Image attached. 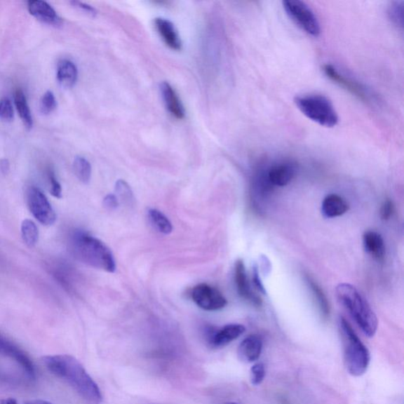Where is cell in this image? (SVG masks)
Masks as SVG:
<instances>
[{
    "label": "cell",
    "mask_w": 404,
    "mask_h": 404,
    "mask_svg": "<svg viewBox=\"0 0 404 404\" xmlns=\"http://www.w3.org/2000/svg\"><path fill=\"white\" fill-rule=\"evenodd\" d=\"M389 17L391 22L397 27L403 28V2L396 1L391 4L389 8Z\"/></svg>",
    "instance_id": "obj_26"
},
{
    "label": "cell",
    "mask_w": 404,
    "mask_h": 404,
    "mask_svg": "<svg viewBox=\"0 0 404 404\" xmlns=\"http://www.w3.org/2000/svg\"><path fill=\"white\" fill-rule=\"evenodd\" d=\"M363 245L366 252L377 261H383L385 245L382 236L375 231H368L363 235Z\"/></svg>",
    "instance_id": "obj_19"
},
{
    "label": "cell",
    "mask_w": 404,
    "mask_h": 404,
    "mask_svg": "<svg viewBox=\"0 0 404 404\" xmlns=\"http://www.w3.org/2000/svg\"><path fill=\"white\" fill-rule=\"evenodd\" d=\"M245 331V328L240 324H229L218 330L208 332L207 335L208 344L212 349H222L232 341L238 339Z\"/></svg>",
    "instance_id": "obj_11"
},
{
    "label": "cell",
    "mask_w": 404,
    "mask_h": 404,
    "mask_svg": "<svg viewBox=\"0 0 404 404\" xmlns=\"http://www.w3.org/2000/svg\"><path fill=\"white\" fill-rule=\"evenodd\" d=\"M235 281L238 293L243 299L257 307L262 305V300L260 297L252 292L245 264L242 260H238L236 263Z\"/></svg>",
    "instance_id": "obj_14"
},
{
    "label": "cell",
    "mask_w": 404,
    "mask_h": 404,
    "mask_svg": "<svg viewBox=\"0 0 404 404\" xmlns=\"http://www.w3.org/2000/svg\"><path fill=\"white\" fill-rule=\"evenodd\" d=\"M265 376L264 365L258 363L252 366L250 369V382L252 384L259 385L262 384Z\"/></svg>",
    "instance_id": "obj_30"
},
{
    "label": "cell",
    "mask_w": 404,
    "mask_h": 404,
    "mask_svg": "<svg viewBox=\"0 0 404 404\" xmlns=\"http://www.w3.org/2000/svg\"><path fill=\"white\" fill-rule=\"evenodd\" d=\"M72 4L76 6V8H79L81 11H83L87 13V14L90 15H96L97 11L96 9L93 8L92 6L88 5L85 3H81L79 1H73Z\"/></svg>",
    "instance_id": "obj_34"
},
{
    "label": "cell",
    "mask_w": 404,
    "mask_h": 404,
    "mask_svg": "<svg viewBox=\"0 0 404 404\" xmlns=\"http://www.w3.org/2000/svg\"><path fill=\"white\" fill-rule=\"evenodd\" d=\"M225 404H238V403L231 402V403H227Z\"/></svg>",
    "instance_id": "obj_39"
},
{
    "label": "cell",
    "mask_w": 404,
    "mask_h": 404,
    "mask_svg": "<svg viewBox=\"0 0 404 404\" xmlns=\"http://www.w3.org/2000/svg\"><path fill=\"white\" fill-rule=\"evenodd\" d=\"M395 211V206L393 201L390 199H386L383 202L381 207V217L384 220H389Z\"/></svg>",
    "instance_id": "obj_32"
},
{
    "label": "cell",
    "mask_w": 404,
    "mask_h": 404,
    "mask_svg": "<svg viewBox=\"0 0 404 404\" xmlns=\"http://www.w3.org/2000/svg\"><path fill=\"white\" fill-rule=\"evenodd\" d=\"M338 324L346 368L354 377L362 376L369 368L370 351L354 331L349 321L340 317Z\"/></svg>",
    "instance_id": "obj_4"
},
{
    "label": "cell",
    "mask_w": 404,
    "mask_h": 404,
    "mask_svg": "<svg viewBox=\"0 0 404 404\" xmlns=\"http://www.w3.org/2000/svg\"><path fill=\"white\" fill-rule=\"evenodd\" d=\"M73 169L77 178L83 183L90 181L92 168L90 163L85 157L76 156L73 162Z\"/></svg>",
    "instance_id": "obj_25"
},
{
    "label": "cell",
    "mask_w": 404,
    "mask_h": 404,
    "mask_svg": "<svg viewBox=\"0 0 404 404\" xmlns=\"http://www.w3.org/2000/svg\"><path fill=\"white\" fill-rule=\"evenodd\" d=\"M349 210V203L342 197L335 194L326 196L321 205V212L327 218L342 216Z\"/></svg>",
    "instance_id": "obj_18"
},
{
    "label": "cell",
    "mask_w": 404,
    "mask_h": 404,
    "mask_svg": "<svg viewBox=\"0 0 404 404\" xmlns=\"http://www.w3.org/2000/svg\"><path fill=\"white\" fill-rule=\"evenodd\" d=\"M252 283H254V285L259 292L265 293V289L256 267L254 269V271H252Z\"/></svg>",
    "instance_id": "obj_35"
},
{
    "label": "cell",
    "mask_w": 404,
    "mask_h": 404,
    "mask_svg": "<svg viewBox=\"0 0 404 404\" xmlns=\"http://www.w3.org/2000/svg\"><path fill=\"white\" fill-rule=\"evenodd\" d=\"M24 404H53V403L43 400H33L25 402Z\"/></svg>",
    "instance_id": "obj_37"
},
{
    "label": "cell",
    "mask_w": 404,
    "mask_h": 404,
    "mask_svg": "<svg viewBox=\"0 0 404 404\" xmlns=\"http://www.w3.org/2000/svg\"><path fill=\"white\" fill-rule=\"evenodd\" d=\"M263 342L260 337L250 335L245 338L238 347V357L244 363H251L260 358Z\"/></svg>",
    "instance_id": "obj_15"
},
{
    "label": "cell",
    "mask_w": 404,
    "mask_h": 404,
    "mask_svg": "<svg viewBox=\"0 0 404 404\" xmlns=\"http://www.w3.org/2000/svg\"><path fill=\"white\" fill-rule=\"evenodd\" d=\"M14 118V109L11 101L8 97L0 100V119L6 122H10Z\"/></svg>",
    "instance_id": "obj_29"
},
{
    "label": "cell",
    "mask_w": 404,
    "mask_h": 404,
    "mask_svg": "<svg viewBox=\"0 0 404 404\" xmlns=\"http://www.w3.org/2000/svg\"><path fill=\"white\" fill-rule=\"evenodd\" d=\"M270 185L285 187L296 174V166L290 161H282L271 166L267 173Z\"/></svg>",
    "instance_id": "obj_12"
},
{
    "label": "cell",
    "mask_w": 404,
    "mask_h": 404,
    "mask_svg": "<svg viewBox=\"0 0 404 404\" xmlns=\"http://www.w3.org/2000/svg\"><path fill=\"white\" fill-rule=\"evenodd\" d=\"M294 102L298 109L311 121L332 128L339 122L338 114L330 100L318 94L296 97Z\"/></svg>",
    "instance_id": "obj_5"
},
{
    "label": "cell",
    "mask_w": 404,
    "mask_h": 404,
    "mask_svg": "<svg viewBox=\"0 0 404 404\" xmlns=\"http://www.w3.org/2000/svg\"><path fill=\"white\" fill-rule=\"evenodd\" d=\"M192 299L198 307L207 311H219L227 304L225 297L208 284L201 283L192 290Z\"/></svg>",
    "instance_id": "obj_9"
},
{
    "label": "cell",
    "mask_w": 404,
    "mask_h": 404,
    "mask_svg": "<svg viewBox=\"0 0 404 404\" xmlns=\"http://www.w3.org/2000/svg\"><path fill=\"white\" fill-rule=\"evenodd\" d=\"M21 234L25 244L30 248H34L39 239V231L34 221L24 220L21 226Z\"/></svg>",
    "instance_id": "obj_23"
},
{
    "label": "cell",
    "mask_w": 404,
    "mask_h": 404,
    "mask_svg": "<svg viewBox=\"0 0 404 404\" xmlns=\"http://www.w3.org/2000/svg\"><path fill=\"white\" fill-rule=\"evenodd\" d=\"M323 72L330 79L340 87H342L346 91L354 95L358 99L361 100L363 102L370 105L376 103L375 94L371 92L368 86H365L361 82L355 79L350 78L343 73H340L337 67L330 65H326L323 67Z\"/></svg>",
    "instance_id": "obj_7"
},
{
    "label": "cell",
    "mask_w": 404,
    "mask_h": 404,
    "mask_svg": "<svg viewBox=\"0 0 404 404\" xmlns=\"http://www.w3.org/2000/svg\"><path fill=\"white\" fill-rule=\"evenodd\" d=\"M57 107V101L52 91H47L41 99L40 109L43 115H49Z\"/></svg>",
    "instance_id": "obj_27"
},
{
    "label": "cell",
    "mask_w": 404,
    "mask_h": 404,
    "mask_svg": "<svg viewBox=\"0 0 404 404\" xmlns=\"http://www.w3.org/2000/svg\"><path fill=\"white\" fill-rule=\"evenodd\" d=\"M56 76L63 87L72 88L78 79V68L72 61L63 60L59 62Z\"/></svg>",
    "instance_id": "obj_20"
},
{
    "label": "cell",
    "mask_w": 404,
    "mask_h": 404,
    "mask_svg": "<svg viewBox=\"0 0 404 404\" xmlns=\"http://www.w3.org/2000/svg\"><path fill=\"white\" fill-rule=\"evenodd\" d=\"M0 355L14 359L32 378L36 376L35 366L30 358L20 347L0 333Z\"/></svg>",
    "instance_id": "obj_10"
},
{
    "label": "cell",
    "mask_w": 404,
    "mask_h": 404,
    "mask_svg": "<svg viewBox=\"0 0 404 404\" xmlns=\"http://www.w3.org/2000/svg\"><path fill=\"white\" fill-rule=\"evenodd\" d=\"M28 10L31 15L43 23L54 27H60L62 23V19L57 14L53 6L42 0L29 1Z\"/></svg>",
    "instance_id": "obj_13"
},
{
    "label": "cell",
    "mask_w": 404,
    "mask_h": 404,
    "mask_svg": "<svg viewBox=\"0 0 404 404\" xmlns=\"http://www.w3.org/2000/svg\"><path fill=\"white\" fill-rule=\"evenodd\" d=\"M0 404H18V402L16 400L13 399V398H8V399L1 400Z\"/></svg>",
    "instance_id": "obj_38"
},
{
    "label": "cell",
    "mask_w": 404,
    "mask_h": 404,
    "mask_svg": "<svg viewBox=\"0 0 404 404\" xmlns=\"http://www.w3.org/2000/svg\"><path fill=\"white\" fill-rule=\"evenodd\" d=\"M46 177L49 192L52 194L53 197L57 198H62V187L60 182L57 180L55 173L53 169L48 168L46 172Z\"/></svg>",
    "instance_id": "obj_28"
},
{
    "label": "cell",
    "mask_w": 404,
    "mask_h": 404,
    "mask_svg": "<svg viewBox=\"0 0 404 404\" xmlns=\"http://www.w3.org/2000/svg\"><path fill=\"white\" fill-rule=\"evenodd\" d=\"M336 293L340 304L349 313L365 336L375 337L378 326L377 316L358 289L349 283H339Z\"/></svg>",
    "instance_id": "obj_3"
},
{
    "label": "cell",
    "mask_w": 404,
    "mask_h": 404,
    "mask_svg": "<svg viewBox=\"0 0 404 404\" xmlns=\"http://www.w3.org/2000/svg\"><path fill=\"white\" fill-rule=\"evenodd\" d=\"M43 362L54 375L62 379L81 398L91 404H100L103 396L96 382L78 359L68 355L46 356Z\"/></svg>",
    "instance_id": "obj_1"
},
{
    "label": "cell",
    "mask_w": 404,
    "mask_h": 404,
    "mask_svg": "<svg viewBox=\"0 0 404 404\" xmlns=\"http://www.w3.org/2000/svg\"><path fill=\"white\" fill-rule=\"evenodd\" d=\"M305 280L309 288L311 290L314 299L318 302L322 318L327 319L330 317V305L323 289H321L319 284L316 282L311 276L305 274Z\"/></svg>",
    "instance_id": "obj_21"
},
{
    "label": "cell",
    "mask_w": 404,
    "mask_h": 404,
    "mask_svg": "<svg viewBox=\"0 0 404 404\" xmlns=\"http://www.w3.org/2000/svg\"><path fill=\"white\" fill-rule=\"evenodd\" d=\"M154 24L158 33L170 48L176 50L182 49V43L180 36L172 22L166 18H157L155 19Z\"/></svg>",
    "instance_id": "obj_17"
},
{
    "label": "cell",
    "mask_w": 404,
    "mask_h": 404,
    "mask_svg": "<svg viewBox=\"0 0 404 404\" xmlns=\"http://www.w3.org/2000/svg\"><path fill=\"white\" fill-rule=\"evenodd\" d=\"M27 201L30 213L38 222L44 226H50L55 222V210L39 188L29 187L27 191Z\"/></svg>",
    "instance_id": "obj_8"
},
{
    "label": "cell",
    "mask_w": 404,
    "mask_h": 404,
    "mask_svg": "<svg viewBox=\"0 0 404 404\" xmlns=\"http://www.w3.org/2000/svg\"><path fill=\"white\" fill-rule=\"evenodd\" d=\"M282 4L288 17L305 33L314 37L320 36L318 19L307 4L299 0H285Z\"/></svg>",
    "instance_id": "obj_6"
},
{
    "label": "cell",
    "mask_w": 404,
    "mask_h": 404,
    "mask_svg": "<svg viewBox=\"0 0 404 404\" xmlns=\"http://www.w3.org/2000/svg\"><path fill=\"white\" fill-rule=\"evenodd\" d=\"M116 191L119 197L128 203H130V201L134 198L130 187L128 182L123 180H119L116 182Z\"/></svg>",
    "instance_id": "obj_31"
},
{
    "label": "cell",
    "mask_w": 404,
    "mask_h": 404,
    "mask_svg": "<svg viewBox=\"0 0 404 404\" xmlns=\"http://www.w3.org/2000/svg\"><path fill=\"white\" fill-rule=\"evenodd\" d=\"M69 249L81 262L107 273L116 271L115 257L111 250L100 239L87 232L74 231L69 238Z\"/></svg>",
    "instance_id": "obj_2"
},
{
    "label": "cell",
    "mask_w": 404,
    "mask_h": 404,
    "mask_svg": "<svg viewBox=\"0 0 404 404\" xmlns=\"http://www.w3.org/2000/svg\"><path fill=\"white\" fill-rule=\"evenodd\" d=\"M160 90L163 102L170 115L178 119L184 118V107L173 87L168 82L163 81L160 86Z\"/></svg>",
    "instance_id": "obj_16"
},
{
    "label": "cell",
    "mask_w": 404,
    "mask_h": 404,
    "mask_svg": "<svg viewBox=\"0 0 404 404\" xmlns=\"http://www.w3.org/2000/svg\"><path fill=\"white\" fill-rule=\"evenodd\" d=\"M10 170V163L8 159L0 160V173L6 175Z\"/></svg>",
    "instance_id": "obj_36"
},
{
    "label": "cell",
    "mask_w": 404,
    "mask_h": 404,
    "mask_svg": "<svg viewBox=\"0 0 404 404\" xmlns=\"http://www.w3.org/2000/svg\"><path fill=\"white\" fill-rule=\"evenodd\" d=\"M152 224L164 235H169L173 231V227L168 218L159 210L150 208L148 212Z\"/></svg>",
    "instance_id": "obj_24"
},
{
    "label": "cell",
    "mask_w": 404,
    "mask_h": 404,
    "mask_svg": "<svg viewBox=\"0 0 404 404\" xmlns=\"http://www.w3.org/2000/svg\"><path fill=\"white\" fill-rule=\"evenodd\" d=\"M104 205L109 210H115L118 207L119 201L116 195L109 194L107 195L104 199Z\"/></svg>",
    "instance_id": "obj_33"
},
{
    "label": "cell",
    "mask_w": 404,
    "mask_h": 404,
    "mask_svg": "<svg viewBox=\"0 0 404 404\" xmlns=\"http://www.w3.org/2000/svg\"><path fill=\"white\" fill-rule=\"evenodd\" d=\"M15 105L25 128L27 129L33 128V116H32L27 97L21 90H18L15 93Z\"/></svg>",
    "instance_id": "obj_22"
}]
</instances>
